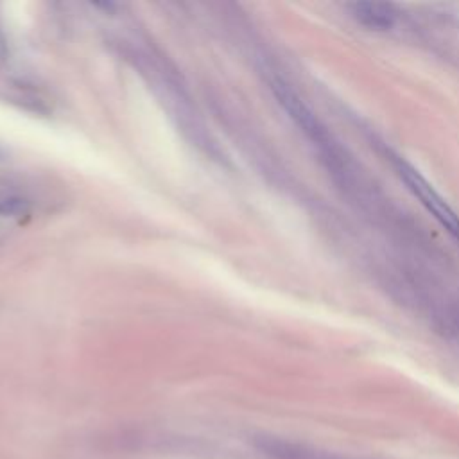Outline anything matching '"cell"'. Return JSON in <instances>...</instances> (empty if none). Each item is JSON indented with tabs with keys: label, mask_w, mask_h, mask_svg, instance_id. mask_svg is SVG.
I'll return each mask as SVG.
<instances>
[{
	"label": "cell",
	"mask_w": 459,
	"mask_h": 459,
	"mask_svg": "<svg viewBox=\"0 0 459 459\" xmlns=\"http://www.w3.org/2000/svg\"><path fill=\"white\" fill-rule=\"evenodd\" d=\"M32 208V197L20 181L0 179V215H25Z\"/></svg>",
	"instance_id": "obj_3"
},
{
	"label": "cell",
	"mask_w": 459,
	"mask_h": 459,
	"mask_svg": "<svg viewBox=\"0 0 459 459\" xmlns=\"http://www.w3.org/2000/svg\"><path fill=\"white\" fill-rule=\"evenodd\" d=\"M351 11L353 16L369 29L387 30L394 23L393 7L384 2H357L351 5Z\"/></svg>",
	"instance_id": "obj_4"
},
{
	"label": "cell",
	"mask_w": 459,
	"mask_h": 459,
	"mask_svg": "<svg viewBox=\"0 0 459 459\" xmlns=\"http://www.w3.org/2000/svg\"><path fill=\"white\" fill-rule=\"evenodd\" d=\"M271 88L278 99V102L283 106V109L289 113V117L314 140H317L323 133L317 118L314 117V113L308 109V106L298 97V93L285 84L280 79H274L271 82Z\"/></svg>",
	"instance_id": "obj_2"
},
{
	"label": "cell",
	"mask_w": 459,
	"mask_h": 459,
	"mask_svg": "<svg viewBox=\"0 0 459 459\" xmlns=\"http://www.w3.org/2000/svg\"><path fill=\"white\" fill-rule=\"evenodd\" d=\"M396 174L411 190V194L423 204V208L454 237L459 240V215L455 210L439 195V192L407 161L396 160Z\"/></svg>",
	"instance_id": "obj_1"
}]
</instances>
